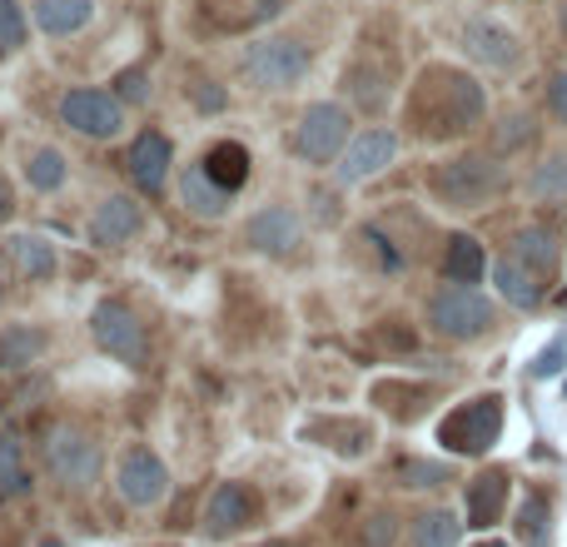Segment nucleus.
I'll use <instances>...</instances> for the list:
<instances>
[{
    "instance_id": "f257e3e1",
    "label": "nucleus",
    "mask_w": 567,
    "mask_h": 547,
    "mask_svg": "<svg viewBox=\"0 0 567 547\" xmlns=\"http://www.w3.org/2000/svg\"><path fill=\"white\" fill-rule=\"evenodd\" d=\"M483 115H488V95L458 65H423L409 90V105H403V125L423 145L463 140L468 130L483 125Z\"/></svg>"
},
{
    "instance_id": "f03ea898",
    "label": "nucleus",
    "mask_w": 567,
    "mask_h": 547,
    "mask_svg": "<svg viewBox=\"0 0 567 547\" xmlns=\"http://www.w3.org/2000/svg\"><path fill=\"white\" fill-rule=\"evenodd\" d=\"M429 189L449 209H488L508 189V169L493 155H453L429 169Z\"/></svg>"
},
{
    "instance_id": "7ed1b4c3",
    "label": "nucleus",
    "mask_w": 567,
    "mask_h": 547,
    "mask_svg": "<svg viewBox=\"0 0 567 547\" xmlns=\"http://www.w3.org/2000/svg\"><path fill=\"white\" fill-rule=\"evenodd\" d=\"M429 329L453 343L483 339V333L493 329V303L483 299L473 283H443L429 299Z\"/></svg>"
},
{
    "instance_id": "20e7f679",
    "label": "nucleus",
    "mask_w": 567,
    "mask_h": 547,
    "mask_svg": "<svg viewBox=\"0 0 567 547\" xmlns=\"http://www.w3.org/2000/svg\"><path fill=\"white\" fill-rule=\"evenodd\" d=\"M498 433H503V399H498V393H478V399L458 403V409L439 423V443H443V448H449V453H468V458L488 453L493 443H498Z\"/></svg>"
},
{
    "instance_id": "39448f33",
    "label": "nucleus",
    "mask_w": 567,
    "mask_h": 547,
    "mask_svg": "<svg viewBox=\"0 0 567 547\" xmlns=\"http://www.w3.org/2000/svg\"><path fill=\"white\" fill-rule=\"evenodd\" d=\"M245 75L255 80L259 90H289L309 75V50L289 35L275 40H259V45L245 50Z\"/></svg>"
},
{
    "instance_id": "423d86ee",
    "label": "nucleus",
    "mask_w": 567,
    "mask_h": 547,
    "mask_svg": "<svg viewBox=\"0 0 567 547\" xmlns=\"http://www.w3.org/2000/svg\"><path fill=\"white\" fill-rule=\"evenodd\" d=\"M343 145H349V110L333 105V100L303 110L299 130H293V149H299L309 165H329V159H339Z\"/></svg>"
},
{
    "instance_id": "0eeeda50",
    "label": "nucleus",
    "mask_w": 567,
    "mask_h": 547,
    "mask_svg": "<svg viewBox=\"0 0 567 547\" xmlns=\"http://www.w3.org/2000/svg\"><path fill=\"white\" fill-rule=\"evenodd\" d=\"M90 329H95V343L110 353V359L130 363V369H145L150 343H145V323L125 309V303H100L90 313Z\"/></svg>"
},
{
    "instance_id": "6e6552de",
    "label": "nucleus",
    "mask_w": 567,
    "mask_h": 547,
    "mask_svg": "<svg viewBox=\"0 0 567 547\" xmlns=\"http://www.w3.org/2000/svg\"><path fill=\"white\" fill-rule=\"evenodd\" d=\"M463 50H468L478 65H488V70H518L523 65L518 30H508L503 20H493V16H473L468 25H463Z\"/></svg>"
},
{
    "instance_id": "1a4fd4ad",
    "label": "nucleus",
    "mask_w": 567,
    "mask_h": 547,
    "mask_svg": "<svg viewBox=\"0 0 567 547\" xmlns=\"http://www.w3.org/2000/svg\"><path fill=\"white\" fill-rule=\"evenodd\" d=\"M45 463L65 488H85V483H95V473H100V448L80 429H55L45 443Z\"/></svg>"
},
{
    "instance_id": "9d476101",
    "label": "nucleus",
    "mask_w": 567,
    "mask_h": 547,
    "mask_svg": "<svg viewBox=\"0 0 567 547\" xmlns=\"http://www.w3.org/2000/svg\"><path fill=\"white\" fill-rule=\"evenodd\" d=\"M70 130L90 140H115L120 125H125V110H120V95H105V90H70L65 105H60Z\"/></svg>"
},
{
    "instance_id": "9b49d317",
    "label": "nucleus",
    "mask_w": 567,
    "mask_h": 547,
    "mask_svg": "<svg viewBox=\"0 0 567 547\" xmlns=\"http://www.w3.org/2000/svg\"><path fill=\"white\" fill-rule=\"evenodd\" d=\"M115 488L130 508H155V503L169 493V473L150 448H125L120 473H115Z\"/></svg>"
},
{
    "instance_id": "f8f14e48",
    "label": "nucleus",
    "mask_w": 567,
    "mask_h": 547,
    "mask_svg": "<svg viewBox=\"0 0 567 547\" xmlns=\"http://www.w3.org/2000/svg\"><path fill=\"white\" fill-rule=\"evenodd\" d=\"M393 155H399V135H393V130H363V135L349 140V149L339 155L333 175H339V185H363V179H373L379 169H389Z\"/></svg>"
},
{
    "instance_id": "ddd939ff",
    "label": "nucleus",
    "mask_w": 567,
    "mask_h": 547,
    "mask_svg": "<svg viewBox=\"0 0 567 547\" xmlns=\"http://www.w3.org/2000/svg\"><path fill=\"white\" fill-rule=\"evenodd\" d=\"M259 518V498L245 488V483H219L209 493V508H205V533L209 538H229V533L249 528Z\"/></svg>"
},
{
    "instance_id": "4468645a",
    "label": "nucleus",
    "mask_w": 567,
    "mask_h": 547,
    "mask_svg": "<svg viewBox=\"0 0 567 547\" xmlns=\"http://www.w3.org/2000/svg\"><path fill=\"white\" fill-rule=\"evenodd\" d=\"M125 165H130V179H135L145 195H159L165 179H169V140L155 135V130H145V135L130 145Z\"/></svg>"
},
{
    "instance_id": "2eb2a0df",
    "label": "nucleus",
    "mask_w": 567,
    "mask_h": 547,
    "mask_svg": "<svg viewBox=\"0 0 567 547\" xmlns=\"http://www.w3.org/2000/svg\"><path fill=\"white\" fill-rule=\"evenodd\" d=\"M245 239L255 249H265V255H289V249L299 245V215H293V209H284V205L259 209V215L249 219Z\"/></svg>"
},
{
    "instance_id": "dca6fc26",
    "label": "nucleus",
    "mask_w": 567,
    "mask_h": 547,
    "mask_svg": "<svg viewBox=\"0 0 567 547\" xmlns=\"http://www.w3.org/2000/svg\"><path fill=\"white\" fill-rule=\"evenodd\" d=\"M508 255H513V259H523V265L538 274V279H553V274H558L563 249H558V235H553L548 225H523L518 235H513Z\"/></svg>"
},
{
    "instance_id": "f3484780",
    "label": "nucleus",
    "mask_w": 567,
    "mask_h": 547,
    "mask_svg": "<svg viewBox=\"0 0 567 547\" xmlns=\"http://www.w3.org/2000/svg\"><path fill=\"white\" fill-rule=\"evenodd\" d=\"M135 229H140V205L130 195L100 199L95 219H90V239L95 245H125V239H135Z\"/></svg>"
},
{
    "instance_id": "a211bd4d",
    "label": "nucleus",
    "mask_w": 567,
    "mask_h": 547,
    "mask_svg": "<svg viewBox=\"0 0 567 547\" xmlns=\"http://www.w3.org/2000/svg\"><path fill=\"white\" fill-rule=\"evenodd\" d=\"M503 503H508V473L488 468L468 483V528H493L503 518Z\"/></svg>"
},
{
    "instance_id": "6ab92c4d",
    "label": "nucleus",
    "mask_w": 567,
    "mask_h": 547,
    "mask_svg": "<svg viewBox=\"0 0 567 547\" xmlns=\"http://www.w3.org/2000/svg\"><path fill=\"white\" fill-rule=\"evenodd\" d=\"M493 283H498V293L513 303V309H538L543 303V283L548 279H538L523 259H513V255H503L498 265H493Z\"/></svg>"
},
{
    "instance_id": "aec40b11",
    "label": "nucleus",
    "mask_w": 567,
    "mask_h": 547,
    "mask_svg": "<svg viewBox=\"0 0 567 547\" xmlns=\"http://www.w3.org/2000/svg\"><path fill=\"white\" fill-rule=\"evenodd\" d=\"M279 6L284 0H205L199 10H205V20L219 30H249V25H259V20L279 16Z\"/></svg>"
},
{
    "instance_id": "412c9836",
    "label": "nucleus",
    "mask_w": 567,
    "mask_h": 547,
    "mask_svg": "<svg viewBox=\"0 0 567 547\" xmlns=\"http://www.w3.org/2000/svg\"><path fill=\"white\" fill-rule=\"evenodd\" d=\"M199 165H205V175L215 179L225 195H235V189H245V179H249V149L239 145V140H219Z\"/></svg>"
},
{
    "instance_id": "4be33fe9",
    "label": "nucleus",
    "mask_w": 567,
    "mask_h": 547,
    "mask_svg": "<svg viewBox=\"0 0 567 547\" xmlns=\"http://www.w3.org/2000/svg\"><path fill=\"white\" fill-rule=\"evenodd\" d=\"M179 199H185V209L199 219H219L229 205V195L205 175V165H189L185 175H179Z\"/></svg>"
},
{
    "instance_id": "5701e85b",
    "label": "nucleus",
    "mask_w": 567,
    "mask_h": 547,
    "mask_svg": "<svg viewBox=\"0 0 567 547\" xmlns=\"http://www.w3.org/2000/svg\"><path fill=\"white\" fill-rule=\"evenodd\" d=\"M443 274H449V283H478L488 274V255H483L478 239L453 235L449 249H443Z\"/></svg>"
},
{
    "instance_id": "b1692460",
    "label": "nucleus",
    "mask_w": 567,
    "mask_h": 547,
    "mask_svg": "<svg viewBox=\"0 0 567 547\" xmlns=\"http://www.w3.org/2000/svg\"><path fill=\"white\" fill-rule=\"evenodd\" d=\"M90 10H95L90 0H35V20L50 35H75V30H85Z\"/></svg>"
},
{
    "instance_id": "393cba45",
    "label": "nucleus",
    "mask_w": 567,
    "mask_h": 547,
    "mask_svg": "<svg viewBox=\"0 0 567 547\" xmlns=\"http://www.w3.org/2000/svg\"><path fill=\"white\" fill-rule=\"evenodd\" d=\"M10 259L25 279H50L55 274V249H50L45 235H16L10 239Z\"/></svg>"
},
{
    "instance_id": "a878e982",
    "label": "nucleus",
    "mask_w": 567,
    "mask_h": 547,
    "mask_svg": "<svg viewBox=\"0 0 567 547\" xmlns=\"http://www.w3.org/2000/svg\"><path fill=\"white\" fill-rule=\"evenodd\" d=\"M458 538H463V523L443 508L413 518V547H458Z\"/></svg>"
},
{
    "instance_id": "bb28decb",
    "label": "nucleus",
    "mask_w": 567,
    "mask_h": 547,
    "mask_svg": "<svg viewBox=\"0 0 567 547\" xmlns=\"http://www.w3.org/2000/svg\"><path fill=\"white\" fill-rule=\"evenodd\" d=\"M40 349H45V333L6 329V333H0V369H25V363L40 359Z\"/></svg>"
},
{
    "instance_id": "cd10ccee",
    "label": "nucleus",
    "mask_w": 567,
    "mask_h": 547,
    "mask_svg": "<svg viewBox=\"0 0 567 547\" xmlns=\"http://www.w3.org/2000/svg\"><path fill=\"white\" fill-rule=\"evenodd\" d=\"M373 399H379L383 409H393L399 419H419L423 403H429L433 393H429V389H419V383H399V379H389V383H379V389H373Z\"/></svg>"
},
{
    "instance_id": "c85d7f7f",
    "label": "nucleus",
    "mask_w": 567,
    "mask_h": 547,
    "mask_svg": "<svg viewBox=\"0 0 567 547\" xmlns=\"http://www.w3.org/2000/svg\"><path fill=\"white\" fill-rule=\"evenodd\" d=\"M30 493V473L25 458H20L16 438H0V498H25Z\"/></svg>"
},
{
    "instance_id": "c756f323",
    "label": "nucleus",
    "mask_w": 567,
    "mask_h": 547,
    "mask_svg": "<svg viewBox=\"0 0 567 547\" xmlns=\"http://www.w3.org/2000/svg\"><path fill=\"white\" fill-rule=\"evenodd\" d=\"M533 195L538 199H567V155H548L533 169Z\"/></svg>"
},
{
    "instance_id": "7c9ffc66",
    "label": "nucleus",
    "mask_w": 567,
    "mask_h": 547,
    "mask_svg": "<svg viewBox=\"0 0 567 547\" xmlns=\"http://www.w3.org/2000/svg\"><path fill=\"white\" fill-rule=\"evenodd\" d=\"M25 175H30L35 189H60L65 185V155H60V149H35L30 165H25Z\"/></svg>"
},
{
    "instance_id": "2f4dec72",
    "label": "nucleus",
    "mask_w": 567,
    "mask_h": 547,
    "mask_svg": "<svg viewBox=\"0 0 567 547\" xmlns=\"http://www.w3.org/2000/svg\"><path fill=\"white\" fill-rule=\"evenodd\" d=\"M313 438H339L333 453H363L369 448V429L363 423H309Z\"/></svg>"
},
{
    "instance_id": "473e14b6",
    "label": "nucleus",
    "mask_w": 567,
    "mask_h": 547,
    "mask_svg": "<svg viewBox=\"0 0 567 547\" xmlns=\"http://www.w3.org/2000/svg\"><path fill=\"white\" fill-rule=\"evenodd\" d=\"M518 533L528 543H538V547L548 543V498H538V493H533V498L523 503V508H518Z\"/></svg>"
},
{
    "instance_id": "72a5a7b5",
    "label": "nucleus",
    "mask_w": 567,
    "mask_h": 547,
    "mask_svg": "<svg viewBox=\"0 0 567 547\" xmlns=\"http://www.w3.org/2000/svg\"><path fill=\"white\" fill-rule=\"evenodd\" d=\"M399 478H403V488H439V483H449V468L443 463H423V458H403Z\"/></svg>"
},
{
    "instance_id": "f704fd0d",
    "label": "nucleus",
    "mask_w": 567,
    "mask_h": 547,
    "mask_svg": "<svg viewBox=\"0 0 567 547\" xmlns=\"http://www.w3.org/2000/svg\"><path fill=\"white\" fill-rule=\"evenodd\" d=\"M25 40V16L16 0H0V50H16Z\"/></svg>"
},
{
    "instance_id": "c9c22d12",
    "label": "nucleus",
    "mask_w": 567,
    "mask_h": 547,
    "mask_svg": "<svg viewBox=\"0 0 567 547\" xmlns=\"http://www.w3.org/2000/svg\"><path fill=\"white\" fill-rule=\"evenodd\" d=\"M115 95L125 100V105H145L150 100V75L145 70H125V75L115 80Z\"/></svg>"
},
{
    "instance_id": "e433bc0d",
    "label": "nucleus",
    "mask_w": 567,
    "mask_h": 547,
    "mask_svg": "<svg viewBox=\"0 0 567 547\" xmlns=\"http://www.w3.org/2000/svg\"><path fill=\"white\" fill-rule=\"evenodd\" d=\"M393 538H399V528H393L389 513H373V518L363 523V547H393Z\"/></svg>"
},
{
    "instance_id": "4c0bfd02",
    "label": "nucleus",
    "mask_w": 567,
    "mask_h": 547,
    "mask_svg": "<svg viewBox=\"0 0 567 547\" xmlns=\"http://www.w3.org/2000/svg\"><path fill=\"white\" fill-rule=\"evenodd\" d=\"M548 110L558 125H567V70H558V75L548 80Z\"/></svg>"
},
{
    "instance_id": "58836bf2",
    "label": "nucleus",
    "mask_w": 567,
    "mask_h": 547,
    "mask_svg": "<svg viewBox=\"0 0 567 547\" xmlns=\"http://www.w3.org/2000/svg\"><path fill=\"white\" fill-rule=\"evenodd\" d=\"M508 125H513V130H503V135H498L503 145H518V140H528V135H533V120H523V115H513Z\"/></svg>"
},
{
    "instance_id": "ea45409f",
    "label": "nucleus",
    "mask_w": 567,
    "mask_h": 547,
    "mask_svg": "<svg viewBox=\"0 0 567 547\" xmlns=\"http://www.w3.org/2000/svg\"><path fill=\"white\" fill-rule=\"evenodd\" d=\"M558 369H563V343H558V349H548V353L538 359V373H543V379H548V373H558Z\"/></svg>"
},
{
    "instance_id": "a19ab883",
    "label": "nucleus",
    "mask_w": 567,
    "mask_h": 547,
    "mask_svg": "<svg viewBox=\"0 0 567 547\" xmlns=\"http://www.w3.org/2000/svg\"><path fill=\"white\" fill-rule=\"evenodd\" d=\"M189 90H195V95H199V105H205V110L225 105V95H219V90H209V85H205V80H199V85H189Z\"/></svg>"
},
{
    "instance_id": "79ce46f5",
    "label": "nucleus",
    "mask_w": 567,
    "mask_h": 547,
    "mask_svg": "<svg viewBox=\"0 0 567 547\" xmlns=\"http://www.w3.org/2000/svg\"><path fill=\"white\" fill-rule=\"evenodd\" d=\"M10 215H16V195H10V185L0 179V225H6Z\"/></svg>"
},
{
    "instance_id": "37998d69",
    "label": "nucleus",
    "mask_w": 567,
    "mask_h": 547,
    "mask_svg": "<svg viewBox=\"0 0 567 547\" xmlns=\"http://www.w3.org/2000/svg\"><path fill=\"white\" fill-rule=\"evenodd\" d=\"M259 547H293V543H259Z\"/></svg>"
},
{
    "instance_id": "c03bdc74",
    "label": "nucleus",
    "mask_w": 567,
    "mask_h": 547,
    "mask_svg": "<svg viewBox=\"0 0 567 547\" xmlns=\"http://www.w3.org/2000/svg\"><path fill=\"white\" fill-rule=\"evenodd\" d=\"M563 35H567V6H563Z\"/></svg>"
},
{
    "instance_id": "a18cd8bd",
    "label": "nucleus",
    "mask_w": 567,
    "mask_h": 547,
    "mask_svg": "<svg viewBox=\"0 0 567 547\" xmlns=\"http://www.w3.org/2000/svg\"><path fill=\"white\" fill-rule=\"evenodd\" d=\"M488 547H508V543H488Z\"/></svg>"
}]
</instances>
